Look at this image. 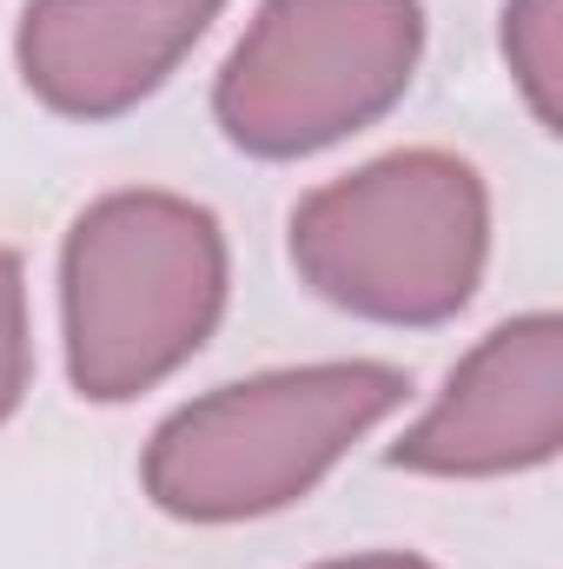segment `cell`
<instances>
[{
	"label": "cell",
	"mask_w": 563,
	"mask_h": 569,
	"mask_svg": "<svg viewBox=\"0 0 563 569\" xmlns=\"http://www.w3.org/2000/svg\"><path fill=\"white\" fill-rule=\"evenodd\" d=\"M27 378H33V345H27V279H20V259L0 246V425L20 411Z\"/></svg>",
	"instance_id": "cell-8"
},
{
	"label": "cell",
	"mask_w": 563,
	"mask_h": 569,
	"mask_svg": "<svg viewBox=\"0 0 563 569\" xmlns=\"http://www.w3.org/2000/svg\"><path fill=\"white\" fill-rule=\"evenodd\" d=\"M491 259V192L471 159L385 152L292 206V266L325 305L372 325H444Z\"/></svg>",
	"instance_id": "cell-2"
},
{
	"label": "cell",
	"mask_w": 563,
	"mask_h": 569,
	"mask_svg": "<svg viewBox=\"0 0 563 569\" xmlns=\"http://www.w3.org/2000/svg\"><path fill=\"white\" fill-rule=\"evenodd\" d=\"M226 311V232L179 192L93 199L60 252L67 378L93 405L166 385Z\"/></svg>",
	"instance_id": "cell-1"
},
{
	"label": "cell",
	"mask_w": 563,
	"mask_h": 569,
	"mask_svg": "<svg viewBox=\"0 0 563 569\" xmlns=\"http://www.w3.org/2000/svg\"><path fill=\"white\" fill-rule=\"evenodd\" d=\"M398 365H292L219 385L172 411L146 443V497L179 523H246L298 503L365 430L405 405Z\"/></svg>",
	"instance_id": "cell-3"
},
{
	"label": "cell",
	"mask_w": 563,
	"mask_h": 569,
	"mask_svg": "<svg viewBox=\"0 0 563 569\" xmlns=\"http://www.w3.org/2000/svg\"><path fill=\"white\" fill-rule=\"evenodd\" d=\"M418 53V0H259L213 87V120L253 159H305L385 120Z\"/></svg>",
	"instance_id": "cell-4"
},
{
	"label": "cell",
	"mask_w": 563,
	"mask_h": 569,
	"mask_svg": "<svg viewBox=\"0 0 563 569\" xmlns=\"http://www.w3.org/2000/svg\"><path fill=\"white\" fill-rule=\"evenodd\" d=\"M226 0H27L20 80L60 120H120L199 47Z\"/></svg>",
	"instance_id": "cell-6"
},
{
	"label": "cell",
	"mask_w": 563,
	"mask_h": 569,
	"mask_svg": "<svg viewBox=\"0 0 563 569\" xmlns=\"http://www.w3.org/2000/svg\"><path fill=\"white\" fill-rule=\"evenodd\" d=\"M563 443V318L524 311L471 345L444 398L392 443V470L511 477L551 463Z\"/></svg>",
	"instance_id": "cell-5"
},
{
	"label": "cell",
	"mask_w": 563,
	"mask_h": 569,
	"mask_svg": "<svg viewBox=\"0 0 563 569\" xmlns=\"http://www.w3.org/2000/svg\"><path fill=\"white\" fill-rule=\"evenodd\" d=\"M504 60L544 133H563V0H511L504 7Z\"/></svg>",
	"instance_id": "cell-7"
},
{
	"label": "cell",
	"mask_w": 563,
	"mask_h": 569,
	"mask_svg": "<svg viewBox=\"0 0 563 569\" xmlns=\"http://www.w3.org/2000/svg\"><path fill=\"white\" fill-rule=\"evenodd\" d=\"M318 569H437V563L405 557V550H372V557H338V563H318Z\"/></svg>",
	"instance_id": "cell-9"
}]
</instances>
